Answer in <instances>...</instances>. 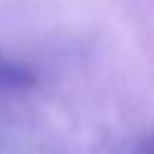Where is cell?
<instances>
[{
	"label": "cell",
	"instance_id": "cell-1",
	"mask_svg": "<svg viewBox=\"0 0 154 154\" xmlns=\"http://www.w3.org/2000/svg\"><path fill=\"white\" fill-rule=\"evenodd\" d=\"M36 82L31 67L16 64V62H0V88L3 90H26Z\"/></svg>",
	"mask_w": 154,
	"mask_h": 154
},
{
	"label": "cell",
	"instance_id": "cell-2",
	"mask_svg": "<svg viewBox=\"0 0 154 154\" xmlns=\"http://www.w3.org/2000/svg\"><path fill=\"white\" fill-rule=\"evenodd\" d=\"M146 149H149V154H154V136L146 141Z\"/></svg>",
	"mask_w": 154,
	"mask_h": 154
}]
</instances>
